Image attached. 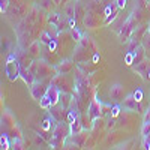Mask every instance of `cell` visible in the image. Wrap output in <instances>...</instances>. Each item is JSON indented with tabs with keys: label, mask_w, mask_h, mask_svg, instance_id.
Wrapping results in <instances>:
<instances>
[{
	"label": "cell",
	"mask_w": 150,
	"mask_h": 150,
	"mask_svg": "<svg viewBox=\"0 0 150 150\" xmlns=\"http://www.w3.org/2000/svg\"><path fill=\"white\" fill-rule=\"evenodd\" d=\"M71 135V131L68 129V126L63 123V122H57V125L54 126L53 129V137H51V141H50V144H51L53 149H59L65 144V140L66 137Z\"/></svg>",
	"instance_id": "cell-1"
},
{
	"label": "cell",
	"mask_w": 150,
	"mask_h": 150,
	"mask_svg": "<svg viewBox=\"0 0 150 150\" xmlns=\"http://www.w3.org/2000/svg\"><path fill=\"white\" fill-rule=\"evenodd\" d=\"M134 30H135V18H134V15L131 14L126 20H125L123 26H122L120 30H119L120 41H122L123 44H128L129 39L132 38V35H134Z\"/></svg>",
	"instance_id": "cell-2"
},
{
	"label": "cell",
	"mask_w": 150,
	"mask_h": 150,
	"mask_svg": "<svg viewBox=\"0 0 150 150\" xmlns=\"http://www.w3.org/2000/svg\"><path fill=\"white\" fill-rule=\"evenodd\" d=\"M20 66L21 63H18L17 59L14 54H9L8 60H6V65H5V74L9 81H15L20 77Z\"/></svg>",
	"instance_id": "cell-3"
},
{
	"label": "cell",
	"mask_w": 150,
	"mask_h": 150,
	"mask_svg": "<svg viewBox=\"0 0 150 150\" xmlns=\"http://www.w3.org/2000/svg\"><path fill=\"white\" fill-rule=\"evenodd\" d=\"M30 71L33 72V75L38 78H45L50 75V72H51V68H50L48 65H45L44 62H36V63H33L30 66Z\"/></svg>",
	"instance_id": "cell-4"
},
{
	"label": "cell",
	"mask_w": 150,
	"mask_h": 150,
	"mask_svg": "<svg viewBox=\"0 0 150 150\" xmlns=\"http://www.w3.org/2000/svg\"><path fill=\"white\" fill-rule=\"evenodd\" d=\"M101 114H102V102L99 99V96H95L93 101L89 105V117L92 120H95V119L101 117Z\"/></svg>",
	"instance_id": "cell-5"
},
{
	"label": "cell",
	"mask_w": 150,
	"mask_h": 150,
	"mask_svg": "<svg viewBox=\"0 0 150 150\" xmlns=\"http://www.w3.org/2000/svg\"><path fill=\"white\" fill-rule=\"evenodd\" d=\"M132 71L137 72L138 75H141V78L144 81H149V71H150V60L149 59H144L141 60L138 65H134L132 66Z\"/></svg>",
	"instance_id": "cell-6"
},
{
	"label": "cell",
	"mask_w": 150,
	"mask_h": 150,
	"mask_svg": "<svg viewBox=\"0 0 150 150\" xmlns=\"http://www.w3.org/2000/svg\"><path fill=\"white\" fill-rule=\"evenodd\" d=\"M117 11H119V6L116 5V2H110L105 9H104V15H105V23L110 24L114 20H117Z\"/></svg>",
	"instance_id": "cell-7"
},
{
	"label": "cell",
	"mask_w": 150,
	"mask_h": 150,
	"mask_svg": "<svg viewBox=\"0 0 150 150\" xmlns=\"http://www.w3.org/2000/svg\"><path fill=\"white\" fill-rule=\"evenodd\" d=\"M47 89H48V87H45V84L42 81H38L36 80L35 84L30 87V93H32L35 101H41V98L47 93Z\"/></svg>",
	"instance_id": "cell-8"
},
{
	"label": "cell",
	"mask_w": 150,
	"mask_h": 150,
	"mask_svg": "<svg viewBox=\"0 0 150 150\" xmlns=\"http://www.w3.org/2000/svg\"><path fill=\"white\" fill-rule=\"evenodd\" d=\"M123 108L126 111H135V112H140L141 107H140V101H137L134 95H129L123 99Z\"/></svg>",
	"instance_id": "cell-9"
},
{
	"label": "cell",
	"mask_w": 150,
	"mask_h": 150,
	"mask_svg": "<svg viewBox=\"0 0 150 150\" xmlns=\"http://www.w3.org/2000/svg\"><path fill=\"white\" fill-rule=\"evenodd\" d=\"M20 77L23 78V81L26 83L29 87H32L36 81V77L33 75V72L30 71V68H26V66H20Z\"/></svg>",
	"instance_id": "cell-10"
},
{
	"label": "cell",
	"mask_w": 150,
	"mask_h": 150,
	"mask_svg": "<svg viewBox=\"0 0 150 150\" xmlns=\"http://www.w3.org/2000/svg\"><path fill=\"white\" fill-rule=\"evenodd\" d=\"M65 105L63 104H56V105H53V107H50V114H51L54 119H56V122H63L65 120Z\"/></svg>",
	"instance_id": "cell-11"
},
{
	"label": "cell",
	"mask_w": 150,
	"mask_h": 150,
	"mask_svg": "<svg viewBox=\"0 0 150 150\" xmlns=\"http://www.w3.org/2000/svg\"><path fill=\"white\" fill-rule=\"evenodd\" d=\"M83 24L87 29H95V27L99 26V20L95 17V14L92 11H87L86 15H84V20H83Z\"/></svg>",
	"instance_id": "cell-12"
},
{
	"label": "cell",
	"mask_w": 150,
	"mask_h": 150,
	"mask_svg": "<svg viewBox=\"0 0 150 150\" xmlns=\"http://www.w3.org/2000/svg\"><path fill=\"white\" fill-rule=\"evenodd\" d=\"M123 92H125V87L117 83V84H112L110 87L108 95H110V98L112 99V101H120V99L123 98Z\"/></svg>",
	"instance_id": "cell-13"
},
{
	"label": "cell",
	"mask_w": 150,
	"mask_h": 150,
	"mask_svg": "<svg viewBox=\"0 0 150 150\" xmlns=\"http://www.w3.org/2000/svg\"><path fill=\"white\" fill-rule=\"evenodd\" d=\"M80 114H78V105H77V101H71V104H69V107H68V116H66V120L71 123V122H74L75 119H77Z\"/></svg>",
	"instance_id": "cell-14"
},
{
	"label": "cell",
	"mask_w": 150,
	"mask_h": 150,
	"mask_svg": "<svg viewBox=\"0 0 150 150\" xmlns=\"http://www.w3.org/2000/svg\"><path fill=\"white\" fill-rule=\"evenodd\" d=\"M71 69H72V62H71V60L60 62V63L54 68V71H56L59 75H66L68 72H71Z\"/></svg>",
	"instance_id": "cell-15"
},
{
	"label": "cell",
	"mask_w": 150,
	"mask_h": 150,
	"mask_svg": "<svg viewBox=\"0 0 150 150\" xmlns=\"http://www.w3.org/2000/svg\"><path fill=\"white\" fill-rule=\"evenodd\" d=\"M81 129H83V123H81V119H80V116L75 119L74 122H71L69 123V131H71V137L72 135H77V134H80L81 132Z\"/></svg>",
	"instance_id": "cell-16"
},
{
	"label": "cell",
	"mask_w": 150,
	"mask_h": 150,
	"mask_svg": "<svg viewBox=\"0 0 150 150\" xmlns=\"http://www.w3.org/2000/svg\"><path fill=\"white\" fill-rule=\"evenodd\" d=\"M15 125V120H14V117L11 116V112H5V114L2 116V128L5 129V131H8L11 126H14Z\"/></svg>",
	"instance_id": "cell-17"
},
{
	"label": "cell",
	"mask_w": 150,
	"mask_h": 150,
	"mask_svg": "<svg viewBox=\"0 0 150 150\" xmlns=\"http://www.w3.org/2000/svg\"><path fill=\"white\" fill-rule=\"evenodd\" d=\"M50 24H54V26H60L62 21H65V18H62L60 14H57V12H53V14H50Z\"/></svg>",
	"instance_id": "cell-18"
},
{
	"label": "cell",
	"mask_w": 150,
	"mask_h": 150,
	"mask_svg": "<svg viewBox=\"0 0 150 150\" xmlns=\"http://www.w3.org/2000/svg\"><path fill=\"white\" fill-rule=\"evenodd\" d=\"M141 45L144 47L146 51H149V53H150V33H147V32H146V35L143 36V39H141Z\"/></svg>",
	"instance_id": "cell-19"
},
{
	"label": "cell",
	"mask_w": 150,
	"mask_h": 150,
	"mask_svg": "<svg viewBox=\"0 0 150 150\" xmlns=\"http://www.w3.org/2000/svg\"><path fill=\"white\" fill-rule=\"evenodd\" d=\"M141 135L143 137H149L150 135V120H144L143 128H141Z\"/></svg>",
	"instance_id": "cell-20"
},
{
	"label": "cell",
	"mask_w": 150,
	"mask_h": 150,
	"mask_svg": "<svg viewBox=\"0 0 150 150\" xmlns=\"http://www.w3.org/2000/svg\"><path fill=\"white\" fill-rule=\"evenodd\" d=\"M53 39H56L54 36H51L48 32H42V35H41V42H44V44H50Z\"/></svg>",
	"instance_id": "cell-21"
},
{
	"label": "cell",
	"mask_w": 150,
	"mask_h": 150,
	"mask_svg": "<svg viewBox=\"0 0 150 150\" xmlns=\"http://www.w3.org/2000/svg\"><path fill=\"white\" fill-rule=\"evenodd\" d=\"M71 35H72V38H74V41L75 42H80L83 38H81V33H80V30L77 29V27H72L71 29Z\"/></svg>",
	"instance_id": "cell-22"
},
{
	"label": "cell",
	"mask_w": 150,
	"mask_h": 150,
	"mask_svg": "<svg viewBox=\"0 0 150 150\" xmlns=\"http://www.w3.org/2000/svg\"><path fill=\"white\" fill-rule=\"evenodd\" d=\"M0 144H2V149H5V150H8V149H9L8 134H2V138H0Z\"/></svg>",
	"instance_id": "cell-23"
},
{
	"label": "cell",
	"mask_w": 150,
	"mask_h": 150,
	"mask_svg": "<svg viewBox=\"0 0 150 150\" xmlns=\"http://www.w3.org/2000/svg\"><path fill=\"white\" fill-rule=\"evenodd\" d=\"M119 112H120V105H114L111 110V117H116L119 116Z\"/></svg>",
	"instance_id": "cell-24"
},
{
	"label": "cell",
	"mask_w": 150,
	"mask_h": 150,
	"mask_svg": "<svg viewBox=\"0 0 150 150\" xmlns=\"http://www.w3.org/2000/svg\"><path fill=\"white\" fill-rule=\"evenodd\" d=\"M143 149H147V150H150V135H149V137H144Z\"/></svg>",
	"instance_id": "cell-25"
},
{
	"label": "cell",
	"mask_w": 150,
	"mask_h": 150,
	"mask_svg": "<svg viewBox=\"0 0 150 150\" xmlns=\"http://www.w3.org/2000/svg\"><path fill=\"white\" fill-rule=\"evenodd\" d=\"M2 2V5H0V12H6V9H8V0H0Z\"/></svg>",
	"instance_id": "cell-26"
},
{
	"label": "cell",
	"mask_w": 150,
	"mask_h": 150,
	"mask_svg": "<svg viewBox=\"0 0 150 150\" xmlns=\"http://www.w3.org/2000/svg\"><path fill=\"white\" fill-rule=\"evenodd\" d=\"M114 2H116V5L119 6V9H123L125 6H126V2H128V0H114Z\"/></svg>",
	"instance_id": "cell-27"
},
{
	"label": "cell",
	"mask_w": 150,
	"mask_h": 150,
	"mask_svg": "<svg viewBox=\"0 0 150 150\" xmlns=\"http://www.w3.org/2000/svg\"><path fill=\"white\" fill-rule=\"evenodd\" d=\"M134 96H135L137 101H141V98H143V92H141V90H137V92L134 93Z\"/></svg>",
	"instance_id": "cell-28"
},
{
	"label": "cell",
	"mask_w": 150,
	"mask_h": 150,
	"mask_svg": "<svg viewBox=\"0 0 150 150\" xmlns=\"http://www.w3.org/2000/svg\"><path fill=\"white\" fill-rule=\"evenodd\" d=\"M14 146H15L14 149H23V147H21V146H23L21 140H18V138H17V140H14Z\"/></svg>",
	"instance_id": "cell-29"
},
{
	"label": "cell",
	"mask_w": 150,
	"mask_h": 150,
	"mask_svg": "<svg viewBox=\"0 0 150 150\" xmlns=\"http://www.w3.org/2000/svg\"><path fill=\"white\" fill-rule=\"evenodd\" d=\"M144 120H150V108H147L144 112Z\"/></svg>",
	"instance_id": "cell-30"
},
{
	"label": "cell",
	"mask_w": 150,
	"mask_h": 150,
	"mask_svg": "<svg viewBox=\"0 0 150 150\" xmlns=\"http://www.w3.org/2000/svg\"><path fill=\"white\" fill-rule=\"evenodd\" d=\"M147 33H150V23H149V26H147Z\"/></svg>",
	"instance_id": "cell-31"
},
{
	"label": "cell",
	"mask_w": 150,
	"mask_h": 150,
	"mask_svg": "<svg viewBox=\"0 0 150 150\" xmlns=\"http://www.w3.org/2000/svg\"><path fill=\"white\" fill-rule=\"evenodd\" d=\"M149 81H150V71H149Z\"/></svg>",
	"instance_id": "cell-32"
}]
</instances>
